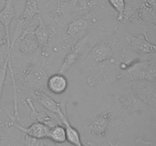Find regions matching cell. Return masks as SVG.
<instances>
[{
	"label": "cell",
	"instance_id": "cell-1",
	"mask_svg": "<svg viewBox=\"0 0 156 146\" xmlns=\"http://www.w3.org/2000/svg\"><path fill=\"white\" fill-rule=\"evenodd\" d=\"M155 53L147 54L144 60L138 61L126 65L123 71L117 76L120 83L135 80H146L155 82L156 63Z\"/></svg>",
	"mask_w": 156,
	"mask_h": 146
},
{
	"label": "cell",
	"instance_id": "cell-2",
	"mask_svg": "<svg viewBox=\"0 0 156 146\" xmlns=\"http://www.w3.org/2000/svg\"><path fill=\"white\" fill-rule=\"evenodd\" d=\"M123 112L117 104L114 106V110L109 109L94 116L88 125L90 134L95 138H107L112 132L114 126H117V123L126 121L125 117L120 118Z\"/></svg>",
	"mask_w": 156,
	"mask_h": 146
},
{
	"label": "cell",
	"instance_id": "cell-3",
	"mask_svg": "<svg viewBox=\"0 0 156 146\" xmlns=\"http://www.w3.org/2000/svg\"><path fill=\"white\" fill-rule=\"evenodd\" d=\"M97 21L98 18L94 13H86L83 16L71 21L66 30L64 37L66 45L72 47L81 38L91 33Z\"/></svg>",
	"mask_w": 156,
	"mask_h": 146
},
{
	"label": "cell",
	"instance_id": "cell-4",
	"mask_svg": "<svg viewBox=\"0 0 156 146\" xmlns=\"http://www.w3.org/2000/svg\"><path fill=\"white\" fill-rule=\"evenodd\" d=\"M48 75L44 67L39 63H30L21 72L18 82L24 88L31 91H47V82Z\"/></svg>",
	"mask_w": 156,
	"mask_h": 146
},
{
	"label": "cell",
	"instance_id": "cell-5",
	"mask_svg": "<svg viewBox=\"0 0 156 146\" xmlns=\"http://www.w3.org/2000/svg\"><path fill=\"white\" fill-rule=\"evenodd\" d=\"M127 92L140 99L153 109L156 108L155 82L146 80H135L125 82Z\"/></svg>",
	"mask_w": 156,
	"mask_h": 146
},
{
	"label": "cell",
	"instance_id": "cell-6",
	"mask_svg": "<svg viewBox=\"0 0 156 146\" xmlns=\"http://www.w3.org/2000/svg\"><path fill=\"white\" fill-rule=\"evenodd\" d=\"M117 104L123 111L126 113L135 112H155L153 109L145 102L137 98L129 92H123L115 96Z\"/></svg>",
	"mask_w": 156,
	"mask_h": 146
},
{
	"label": "cell",
	"instance_id": "cell-7",
	"mask_svg": "<svg viewBox=\"0 0 156 146\" xmlns=\"http://www.w3.org/2000/svg\"><path fill=\"white\" fill-rule=\"evenodd\" d=\"M125 40L126 47L140 56L155 53V45L149 41L146 32L138 36H133L130 33H125Z\"/></svg>",
	"mask_w": 156,
	"mask_h": 146
},
{
	"label": "cell",
	"instance_id": "cell-8",
	"mask_svg": "<svg viewBox=\"0 0 156 146\" xmlns=\"http://www.w3.org/2000/svg\"><path fill=\"white\" fill-rule=\"evenodd\" d=\"M91 36V33H88V34L84 36L83 37L81 38L79 40H78L77 42L75 43L72 46L69 53H67L66 56L64 58L63 62H62V65L59 68L58 73L64 74L71 68L72 65L76 64L78 61L82 59V56H83L84 50L86 47L87 43H88Z\"/></svg>",
	"mask_w": 156,
	"mask_h": 146
},
{
	"label": "cell",
	"instance_id": "cell-9",
	"mask_svg": "<svg viewBox=\"0 0 156 146\" xmlns=\"http://www.w3.org/2000/svg\"><path fill=\"white\" fill-rule=\"evenodd\" d=\"M36 36L37 40L39 44V49L42 56H47L48 55L49 44L50 40L56 34V30L54 27L47 25L43 21L41 15H38V25L33 31Z\"/></svg>",
	"mask_w": 156,
	"mask_h": 146
},
{
	"label": "cell",
	"instance_id": "cell-10",
	"mask_svg": "<svg viewBox=\"0 0 156 146\" xmlns=\"http://www.w3.org/2000/svg\"><path fill=\"white\" fill-rule=\"evenodd\" d=\"M22 103L30 109V118L36 122L43 123L49 129L56 126L58 124L62 125L60 120L57 115L49 111H37L34 105V102L30 97H27L22 100Z\"/></svg>",
	"mask_w": 156,
	"mask_h": 146
},
{
	"label": "cell",
	"instance_id": "cell-11",
	"mask_svg": "<svg viewBox=\"0 0 156 146\" xmlns=\"http://www.w3.org/2000/svg\"><path fill=\"white\" fill-rule=\"evenodd\" d=\"M117 49V43L103 40L98 43L90 51L89 56L96 63L105 62L112 59Z\"/></svg>",
	"mask_w": 156,
	"mask_h": 146
},
{
	"label": "cell",
	"instance_id": "cell-12",
	"mask_svg": "<svg viewBox=\"0 0 156 146\" xmlns=\"http://www.w3.org/2000/svg\"><path fill=\"white\" fill-rule=\"evenodd\" d=\"M4 109L2 103L0 100V146H11L16 141H19L23 133L15 134L12 128L14 127L12 121H4L2 119Z\"/></svg>",
	"mask_w": 156,
	"mask_h": 146
},
{
	"label": "cell",
	"instance_id": "cell-13",
	"mask_svg": "<svg viewBox=\"0 0 156 146\" xmlns=\"http://www.w3.org/2000/svg\"><path fill=\"white\" fill-rule=\"evenodd\" d=\"M62 110L59 113V120H60L62 125L64 126L66 130V141L69 144H73V146H79L82 144V139H81L80 134L79 131L73 127L69 120L67 116L66 110V103H62Z\"/></svg>",
	"mask_w": 156,
	"mask_h": 146
},
{
	"label": "cell",
	"instance_id": "cell-14",
	"mask_svg": "<svg viewBox=\"0 0 156 146\" xmlns=\"http://www.w3.org/2000/svg\"><path fill=\"white\" fill-rule=\"evenodd\" d=\"M32 93L34 100L37 101L46 110L57 116L62 110V103L55 101L50 96L48 95L47 91L37 90L32 91Z\"/></svg>",
	"mask_w": 156,
	"mask_h": 146
},
{
	"label": "cell",
	"instance_id": "cell-15",
	"mask_svg": "<svg viewBox=\"0 0 156 146\" xmlns=\"http://www.w3.org/2000/svg\"><path fill=\"white\" fill-rule=\"evenodd\" d=\"M20 37L21 39L18 43V49L22 54H34L39 50V44L33 31L24 30Z\"/></svg>",
	"mask_w": 156,
	"mask_h": 146
},
{
	"label": "cell",
	"instance_id": "cell-16",
	"mask_svg": "<svg viewBox=\"0 0 156 146\" xmlns=\"http://www.w3.org/2000/svg\"><path fill=\"white\" fill-rule=\"evenodd\" d=\"M136 17L140 23L145 25H155V6L142 2L136 9Z\"/></svg>",
	"mask_w": 156,
	"mask_h": 146
},
{
	"label": "cell",
	"instance_id": "cell-17",
	"mask_svg": "<svg viewBox=\"0 0 156 146\" xmlns=\"http://www.w3.org/2000/svg\"><path fill=\"white\" fill-rule=\"evenodd\" d=\"M69 82L63 74L56 73L48 77L47 82V91L54 94H63L68 88Z\"/></svg>",
	"mask_w": 156,
	"mask_h": 146
},
{
	"label": "cell",
	"instance_id": "cell-18",
	"mask_svg": "<svg viewBox=\"0 0 156 146\" xmlns=\"http://www.w3.org/2000/svg\"><path fill=\"white\" fill-rule=\"evenodd\" d=\"M15 16V9L13 0H5V4L0 11V24L6 32L8 40L10 41V24Z\"/></svg>",
	"mask_w": 156,
	"mask_h": 146
},
{
	"label": "cell",
	"instance_id": "cell-19",
	"mask_svg": "<svg viewBox=\"0 0 156 146\" xmlns=\"http://www.w3.org/2000/svg\"><path fill=\"white\" fill-rule=\"evenodd\" d=\"M37 2L38 0H26L24 9L19 18L25 21L27 24H30L35 15L40 14Z\"/></svg>",
	"mask_w": 156,
	"mask_h": 146
},
{
	"label": "cell",
	"instance_id": "cell-20",
	"mask_svg": "<svg viewBox=\"0 0 156 146\" xmlns=\"http://www.w3.org/2000/svg\"><path fill=\"white\" fill-rule=\"evenodd\" d=\"M47 138L56 144H62L66 141L65 128L62 125L58 124L49 129Z\"/></svg>",
	"mask_w": 156,
	"mask_h": 146
},
{
	"label": "cell",
	"instance_id": "cell-21",
	"mask_svg": "<svg viewBox=\"0 0 156 146\" xmlns=\"http://www.w3.org/2000/svg\"><path fill=\"white\" fill-rule=\"evenodd\" d=\"M111 5L114 9L117 14V20L120 21H123L124 11L126 9V1L125 0H108Z\"/></svg>",
	"mask_w": 156,
	"mask_h": 146
},
{
	"label": "cell",
	"instance_id": "cell-22",
	"mask_svg": "<svg viewBox=\"0 0 156 146\" xmlns=\"http://www.w3.org/2000/svg\"><path fill=\"white\" fill-rule=\"evenodd\" d=\"M5 44H7L8 48L9 49V47H10V41L8 40L5 28L3 27V26L0 24V47L5 45Z\"/></svg>",
	"mask_w": 156,
	"mask_h": 146
},
{
	"label": "cell",
	"instance_id": "cell-23",
	"mask_svg": "<svg viewBox=\"0 0 156 146\" xmlns=\"http://www.w3.org/2000/svg\"><path fill=\"white\" fill-rule=\"evenodd\" d=\"M136 146H153L152 141H145L142 138H137L136 141Z\"/></svg>",
	"mask_w": 156,
	"mask_h": 146
},
{
	"label": "cell",
	"instance_id": "cell-24",
	"mask_svg": "<svg viewBox=\"0 0 156 146\" xmlns=\"http://www.w3.org/2000/svg\"><path fill=\"white\" fill-rule=\"evenodd\" d=\"M61 0H56V13L59 15V17H61Z\"/></svg>",
	"mask_w": 156,
	"mask_h": 146
},
{
	"label": "cell",
	"instance_id": "cell-25",
	"mask_svg": "<svg viewBox=\"0 0 156 146\" xmlns=\"http://www.w3.org/2000/svg\"><path fill=\"white\" fill-rule=\"evenodd\" d=\"M85 145H86V146H99V145H98L96 143L91 142V141H85Z\"/></svg>",
	"mask_w": 156,
	"mask_h": 146
},
{
	"label": "cell",
	"instance_id": "cell-26",
	"mask_svg": "<svg viewBox=\"0 0 156 146\" xmlns=\"http://www.w3.org/2000/svg\"><path fill=\"white\" fill-rule=\"evenodd\" d=\"M79 146H86V145H85V144H84L83 143H82V144H80V145H79Z\"/></svg>",
	"mask_w": 156,
	"mask_h": 146
}]
</instances>
